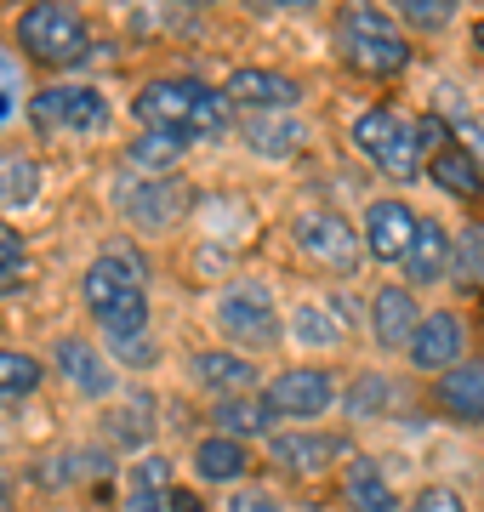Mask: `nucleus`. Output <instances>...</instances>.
<instances>
[{
  "instance_id": "obj_19",
  "label": "nucleus",
  "mask_w": 484,
  "mask_h": 512,
  "mask_svg": "<svg viewBox=\"0 0 484 512\" xmlns=\"http://www.w3.org/2000/svg\"><path fill=\"white\" fill-rule=\"evenodd\" d=\"M171 461L166 456H137L126 467V484H120V507L126 512H166V501H171Z\"/></svg>"
},
{
  "instance_id": "obj_23",
  "label": "nucleus",
  "mask_w": 484,
  "mask_h": 512,
  "mask_svg": "<svg viewBox=\"0 0 484 512\" xmlns=\"http://www.w3.org/2000/svg\"><path fill=\"white\" fill-rule=\"evenodd\" d=\"M211 416H217V433H228V439H268L274 433V410H268V399H251V393H240V399H217L211 404Z\"/></svg>"
},
{
  "instance_id": "obj_20",
  "label": "nucleus",
  "mask_w": 484,
  "mask_h": 512,
  "mask_svg": "<svg viewBox=\"0 0 484 512\" xmlns=\"http://www.w3.org/2000/svg\"><path fill=\"white\" fill-rule=\"evenodd\" d=\"M450 268H456V239H450L433 217H422V228H416V245L405 251L410 285H439Z\"/></svg>"
},
{
  "instance_id": "obj_9",
  "label": "nucleus",
  "mask_w": 484,
  "mask_h": 512,
  "mask_svg": "<svg viewBox=\"0 0 484 512\" xmlns=\"http://www.w3.org/2000/svg\"><path fill=\"white\" fill-rule=\"evenodd\" d=\"M143 291V262L137 256H120V251H103L86 268V279H80V302H86V313L92 319H103V313H114L120 302H131V296Z\"/></svg>"
},
{
  "instance_id": "obj_14",
  "label": "nucleus",
  "mask_w": 484,
  "mask_h": 512,
  "mask_svg": "<svg viewBox=\"0 0 484 512\" xmlns=\"http://www.w3.org/2000/svg\"><path fill=\"white\" fill-rule=\"evenodd\" d=\"M416 325H422V308H416V296L405 291V285H382V291L371 296V336L376 348H410V336H416Z\"/></svg>"
},
{
  "instance_id": "obj_3",
  "label": "nucleus",
  "mask_w": 484,
  "mask_h": 512,
  "mask_svg": "<svg viewBox=\"0 0 484 512\" xmlns=\"http://www.w3.org/2000/svg\"><path fill=\"white\" fill-rule=\"evenodd\" d=\"M18 46L40 69H69L92 52V23L69 0H29L18 12Z\"/></svg>"
},
{
  "instance_id": "obj_38",
  "label": "nucleus",
  "mask_w": 484,
  "mask_h": 512,
  "mask_svg": "<svg viewBox=\"0 0 484 512\" xmlns=\"http://www.w3.org/2000/svg\"><path fill=\"white\" fill-rule=\"evenodd\" d=\"M114 353H126V365H154V342H149V336H131V342H114Z\"/></svg>"
},
{
  "instance_id": "obj_16",
  "label": "nucleus",
  "mask_w": 484,
  "mask_h": 512,
  "mask_svg": "<svg viewBox=\"0 0 484 512\" xmlns=\"http://www.w3.org/2000/svg\"><path fill=\"white\" fill-rule=\"evenodd\" d=\"M428 177H433V188H445L450 200H484V165H479V154L462 148L456 137H445V143L433 148Z\"/></svg>"
},
{
  "instance_id": "obj_33",
  "label": "nucleus",
  "mask_w": 484,
  "mask_h": 512,
  "mask_svg": "<svg viewBox=\"0 0 484 512\" xmlns=\"http://www.w3.org/2000/svg\"><path fill=\"white\" fill-rule=\"evenodd\" d=\"M131 410H114V421H109V427H114V439H131V444H143V439H149V404L154 399H143V393H131Z\"/></svg>"
},
{
  "instance_id": "obj_15",
  "label": "nucleus",
  "mask_w": 484,
  "mask_h": 512,
  "mask_svg": "<svg viewBox=\"0 0 484 512\" xmlns=\"http://www.w3.org/2000/svg\"><path fill=\"white\" fill-rule=\"evenodd\" d=\"M52 359H57V376L75 387L80 399H109V393H114V370L103 365V353H97L92 342L63 336V342L52 348Z\"/></svg>"
},
{
  "instance_id": "obj_28",
  "label": "nucleus",
  "mask_w": 484,
  "mask_h": 512,
  "mask_svg": "<svg viewBox=\"0 0 484 512\" xmlns=\"http://www.w3.org/2000/svg\"><path fill=\"white\" fill-rule=\"evenodd\" d=\"M40 387V359L23 348H0V410L23 404Z\"/></svg>"
},
{
  "instance_id": "obj_42",
  "label": "nucleus",
  "mask_w": 484,
  "mask_h": 512,
  "mask_svg": "<svg viewBox=\"0 0 484 512\" xmlns=\"http://www.w3.org/2000/svg\"><path fill=\"white\" fill-rule=\"evenodd\" d=\"M473 46H479V52H484V23H473Z\"/></svg>"
},
{
  "instance_id": "obj_24",
  "label": "nucleus",
  "mask_w": 484,
  "mask_h": 512,
  "mask_svg": "<svg viewBox=\"0 0 484 512\" xmlns=\"http://www.w3.org/2000/svg\"><path fill=\"white\" fill-rule=\"evenodd\" d=\"M40 200V165L23 148H0V211H23Z\"/></svg>"
},
{
  "instance_id": "obj_30",
  "label": "nucleus",
  "mask_w": 484,
  "mask_h": 512,
  "mask_svg": "<svg viewBox=\"0 0 484 512\" xmlns=\"http://www.w3.org/2000/svg\"><path fill=\"white\" fill-rule=\"evenodd\" d=\"M342 410H348V416H359V421H371V416H382V410H388V399H393V382L388 376H376V370H365V376H354V382H348V393H342Z\"/></svg>"
},
{
  "instance_id": "obj_7",
  "label": "nucleus",
  "mask_w": 484,
  "mask_h": 512,
  "mask_svg": "<svg viewBox=\"0 0 484 512\" xmlns=\"http://www.w3.org/2000/svg\"><path fill=\"white\" fill-rule=\"evenodd\" d=\"M217 330L234 336L240 348H268L280 336V313H274L268 285H228L217 296Z\"/></svg>"
},
{
  "instance_id": "obj_25",
  "label": "nucleus",
  "mask_w": 484,
  "mask_h": 512,
  "mask_svg": "<svg viewBox=\"0 0 484 512\" xmlns=\"http://www.w3.org/2000/svg\"><path fill=\"white\" fill-rule=\"evenodd\" d=\"M342 450V439H325V433H280L274 439V461H280L285 473H325V461Z\"/></svg>"
},
{
  "instance_id": "obj_6",
  "label": "nucleus",
  "mask_w": 484,
  "mask_h": 512,
  "mask_svg": "<svg viewBox=\"0 0 484 512\" xmlns=\"http://www.w3.org/2000/svg\"><path fill=\"white\" fill-rule=\"evenodd\" d=\"M291 239H297V251L308 262L331 268V274H354L359 262H365V234L348 217H336V211H302L291 222Z\"/></svg>"
},
{
  "instance_id": "obj_36",
  "label": "nucleus",
  "mask_w": 484,
  "mask_h": 512,
  "mask_svg": "<svg viewBox=\"0 0 484 512\" xmlns=\"http://www.w3.org/2000/svg\"><path fill=\"white\" fill-rule=\"evenodd\" d=\"M228 512H285L280 495H268L262 484H245V490L228 495Z\"/></svg>"
},
{
  "instance_id": "obj_22",
  "label": "nucleus",
  "mask_w": 484,
  "mask_h": 512,
  "mask_svg": "<svg viewBox=\"0 0 484 512\" xmlns=\"http://www.w3.org/2000/svg\"><path fill=\"white\" fill-rule=\"evenodd\" d=\"M245 467H251V450H245V439L211 433V439L194 444V473H200L205 484H234V478H245Z\"/></svg>"
},
{
  "instance_id": "obj_18",
  "label": "nucleus",
  "mask_w": 484,
  "mask_h": 512,
  "mask_svg": "<svg viewBox=\"0 0 484 512\" xmlns=\"http://www.w3.org/2000/svg\"><path fill=\"white\" fill-rule=\"evenodd\" d=\"M188 370H194V382L205 387V393H217V399H240V393H251L257 387V365L251 359H240V353L228 348H205L188 359Z\"/></svg>"
},
{
  "instance_id": "obj_21",
  "label": "nucleus",
  "mask_w": 484,
  "mask_h": 512,
  "mask_svg": "<svg viewBox=\"0 0 484 512\" xmlns=\"http://www.w3.org/2000/svg\"><path fill=\"white\" fill-rule=\"evenodd\" d=\"M342 507L348 512H399V495H393L388 473L371 456H354L342 467Z\"/></svg>"
},
{
  "instance_id": "obj_31",
  "label": "nucleus",
  "mask_w": 484,
  "mask_h": 512,
  "mask_svg": "<svg viewBox=\"0 0 484 512\" xmlns=\"http://www.w3.org/2000/svg\"><path fill=\"white\" fill-rule=\"evenodd\" d=\"M393 12H399L410 29H422V35H439V29L456 18V0H393Z\"/></svg>"
},
{
  "instance_id": "obj_32",
  "label": "nucleus",
  "mask_w": 484,
  "mask_h": 512,
  "mask_svg": "<svg viewBox=\"0 0 484 512\" xmlns=\"http://www.w3.org/2000/svg\"><path fill=\"white\" fill-rule=\"evenodd\" d=\"M23 274H29V251H23V234L0 222V296H6V291H18Z\"/></svg>"
},
{
  "instance_id": "obj_17",
  "label": "nucleus",
  "mask_w": 484,
  "mask_h": 512,
  "mask_svg": "<svg viewBox=\"0 0 484 512\" xmlns=\"http://www.w3.org/2000/svg\"><path fill=\"white\" fill-rule=\"evenodd\" d=\"M433 399L445 410L450 421H467V427H479L484 421V359H462V365H450L433 387Z\"/></svg>"
},
{
  "instance_id": "obj_26",
  "label": "nucleus",
  "mask_w": 484,
  "mask_h": 512,
  "mask_svg": "<svg viewBox=\"0 0 484 512\" xmlns=\"http://www.w3.org/2000/svg\"><path fill=\"white\" fill-rule=\"evenodd\" d=\"M302 137H308V126L291 120V114H257V120L245 126V143L257 148L262 160H285V154H297Z\"/></svg>"
},
{
  "instance_id": "obj_13",
  "label": "nucleus",
  "mask_w": 484,
  "mask_h": 512,
  "mask_svg": "<svg viewBox=\"0 0 484 512\" xmlns=\"http://www.w3.org/2000/svg\"><path fill=\"white\" fill-rule=\"evenodd\" d=\"M223 92L234 109H257V114H291L302 103V86L280 69H234Z\"/></svg>"
},
{
  "instance_id": "obj_8",
  "label": "nucleus",
  "mask_w": 484,
  "mask_h": 512,
  "mask_svg": "<svg viewBox=\"0 0 484 512\" xmlns=\"http://www.w3.org/2000/svg\"><path fill=\"white\" fill-rule=\"evenodd\" d=\"M262 399H268V410L285 421H319L325 410L336 404V382H331V370H280L274 382L262 387Z\"/></svg>"
},
{
  "instance_id": "obj_4",
  "label": "nucleus",
  "mask_w": 484,
  "mask_h": 512,
  "mask_svg": "<svg viewBox=\"0 0 484 512\" xmlns=\"http://www.w3.org/2000/svg\"><path fill=\"white\" fill-rule=\"evenodd\" d=\"M354 148L359 154H371L388 177H416V165H422V131L410 126L399 109H359L354 114Z\"/></svg>"
},
{
  "instance_id": "obj_39",
  "label": "nucleus",
  "mask_w": 484,
  "mask_h": 512,
  "mask_svg": "<svg viewBox=\"0 0 484 512\" xmlns=\"http://www.w3.org/2000/svg\"><path fill=\"white\" fill-rule=\"evenodd\" d=\"M166 512H205V501H200V495H194V490H171Z\"/></svg>"
},
{
  "instance_id": "obj_34",
  "label": "nucleus",
  "mask_w": 484,
  "mask_h": 512,
  "mask_svg": "<svg viewBox=\"0 0 484 512\" xmlns=\"http://www.w3.org/2000/svg\"><path fill=\"white\" fill-rule=\"evenodd\" d=\"M456 268L484 285V228H467V234L456 239Z\"/></svg>"
},
{
  "instance_id": "obj_37",
  "label": "nucleus",
  "mask_w": 484,
  "mask_h": 512,
  "mask_svg": "<svg viewBox=\"0 0 484 512\" xmlns=\"http://www.w3.org/2000/svg\"><path fill=\"white\" fill-rule=\"evenodd\" d=\"M410 512H467V507H462V495H456V490H445V484H433V490H422V495H416V507H410Z\"/></svg>"
},
{
  "instance_id": "obj_10",
  "label": "nucleus",
  "mask_w": 484,
  "mask_h": 512,
  "mask_svg": "<svg viewBox=\"0 0 484 512\" xmlns=\"http://www.w3.org/2000/svg\"><path fill=\"white\" fill-rule=\"evenodd\" d=\"M462 348H467V330L462 319L450 308H433L422 313V325H416V336H410V365L422 370V376H445L450 365H462Z\"/></svg>"
},
{
  "instance_id": "obj_1",
  "label": "nucleus",
  "mask_w": 484,
  "mask_h": 512,
  "mask_svg": "<svg viewBox=\"0 0 484 512\" xmlns=\"http://www.w3.org/2000/svg\"><path fill=\"white\" fill-rule=\"evenodd\" d=\"M131 114L149 131H177L188 143H194V137H228V131H234V103H228V92L205 86L194 74L149 80V86L137 92V103H131Z\"/></svg>"
},
{
  "instance_id": "obj_11",
  "label": "nucleus",
  "mask_w": 484,
  "mask_h": 512,
  "mask_svg": "<svg viewBox=\"0 0 484 512\" xmlns=\"http://www.w3.org/2000/svg\"><path fill=\"white\" fill-rule=\"evenodd\" d=\"M126 222L131 228H143V234H160V228H171V222L188 217V205H194V194H188L177 177H149V183L126 188Z\"/></svg>"
},
{
  "instance_id": "obj_41",
  "label": "nucleus",
  "mask_w": 484,
  "mask_h": 512,
  "mask_svg": "<svg viewBox=\"0 0 484 512\" xmlns=\"http://www.w3.org/2000/svg\"><path fill=\"white\" fill-rule=\"evenodd\" d=\"M0 512H12V490H6V473H0Z\"/></svg>"
},
{
  "instance_id": "obj_12",
  "label": "nucleus",
  "mask_w": 484,
  "mask_h": 512,
  "mask_svg": "<svg viewBox=\"0 0 484 512\" xmlns=\"http://www.w3.org/2000/svg\"><path fill=\"white\" fill-rule=\"evenodd\" d=\"M416 228H422V217L405 200H371L365 205V222H359L365 251L382 256V262H405V251L416 245Z\"/></svg>"
},
{
  "instance_id": "obj_40",
  "label": "nucleus",
  "mask_w": 484,
  "mask_h": 512,
  "mask_svg": "<svg viewBox=\"0 0 484 512\" xmlns=\"http://www.w3.org/2000/svg\"><path fill=\"white\" fill-rule=\"evenodd\" d=\"M12 114V86H0V120Z\"/></svg>"
},
{
  "instance_id": "obj_2",
  "label": "nucleus",
  "mask_w": 484,
  "mask_h": 512,
  "mask_svg": "<svg viewBox=\"0 0 484 512\" xmlns=\"http://www.w3.org/2000/svg\"><path fill=\"white\" fill-rule=\"evenodd\" d=\"M336 57L365 80H393L410 69V40L399 35V23L371 6V0H348L336 12Z\"/></svg>"
},
{
  "instance_id": "obj_29",
  "label": "nucleus",
  "mask_w": 484,
  "mask_h": 512,
  "mask_svg": "<svg viewBox=\"0 0 484 512\" xmlns=\"http://www.w3.org/2000/svg\"><path fill=\"white\" fill-rule=\"evenodd\" d=\"M291 342L297 348H336L342 342V325L325 313V302H297L291 308Z\"/></svg>"
},
{
  "instance_id": "obj_27",
  "label": "nucleus",
  "mask_w": 484,
  "mask_h": 512,
  "mask_svg": "<svg viewBox=\"0 0 484 512\" xmlns=\"http://www.w3.org/2000/svg\"><path fill=\"white\" fill-rule=\"evenodd\" d=\"M188 137H177V131H143V137H131L126 143V160L137 165V171H160V177H171V165L183 160Z\"/></svg>"
},
{
  "instance_id": "obj_35",
  "label": "nucleus",
  "mask_w": 484,
  "mask_h": 512,
  "mask_svg": "<svg viewBox=\"0 0 484 512\" xmlns=\"http://www.w3.org/2000/svg\"><path fill=\"white\" fill-rule=\"evenodd\" d=\"M251 18H302V12H314L319 0H240Z\"/></svg>"
},
{
  "instance_id": "obj_5",
  "label": "nucleus",
  "mask_w": 484,
  "mask_h": 512,
  "mask_svg": "<svg viewBox=\"0 0 484 512\" xmlns=\"http://www.w3.org/2000/svg\"><path fill=\"white\" fill-rule=\"evenodd\" d=\"M29 120L57 137H97L109 131V103L97 86H46L29 97Z\"/></svg>"
}]
</instances>
